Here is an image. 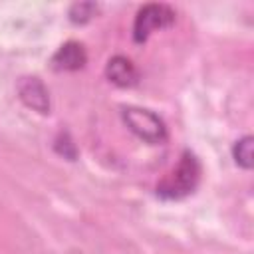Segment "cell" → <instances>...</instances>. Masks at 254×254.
<instances>
[{
	"label": "cell",
	"instance_id": "277c9868",
	"mask_svg": "<svg viewBox=\"0 0 254 254\" xmlns=\"http://www.w3.org/2000/svg\"><path fill=\"white\" fill-rule=\"evenodd\" d=\"M18 99L32 111L40 115H50L52 113V99H50V89L38 75H24L16 83Z\"/></svg>",
	"mask_w": 254,
	"mask_h": 254
},
{
	"label": "cell",
	"instance_id": "8992f818",
	"mask_svg": "<svg viewBox=\"0 0 254 254\" xmlns=\"http://www.w3.org/2000/svg\"><path fill=\"white\" fill-rule=\"evenodd\" d=\"M87 64V50L77 40L64 42L50 58V67L54 71H79Z\"/></svg>",
	"mask_w": 254,
	"mask_h": 254
},
{
	"label": "cell",
	"instance_id": "52a82bcc",
	"mask_svg": "<svg viewBox=\"0 0 254 254\" xmlns=\"http://www.w3.org/2000/svg\"><path fill=\"white\" fill-rule=\"evenodd\" d=\"M97 14H99V4L97 2H73L67 8V20L73 26H85Z\"/></svg>",
	"mask_w": 254,
	"mask_h": 254
},
{
	"label": "cell",
	"instance_id": "ba28073f",
	"mask_svg": "<svg viewBox=\"0 0 254 254\" xmlns=\"http://www.w3.org/2000/svg\"><path fill=\"white\" fill-rule=\"evenodd\" d=\"M252 143H254L252 135H242L240 139H236L232 143V149H230L234 163L240 169H244V171H250L252 165H254V159H252Z\"/></svg>",
	"mask_w": 254,
	"mask_h": 254
},
{
	"label": "cell",
	"instance_id": "6da1fadb",
	"mask_svg": "<svg viewBox=\"0 0 254 254\" xmlns=\"http://www.w3.org/2000/svg\"><path fill=\"white\" fill-rule=\"evenodd\" d=\"M200 177H202V167L198 157L190 149H185L173 171L167 173L157 183L155 194L161 200H183L198 189Z\"/></svg>",
	"mask_w": 254,
	"mask_h": 254
},
{
	"label": "cell",
	"instance_id": "9c48e42d",
	"mask_svg": "<svg viewBox=\"0 0 254 254\" xmlns=\"http://www.w3.org/2000/svg\"><path fill=\"white\" fill-rule=\"evenodd\" d=\"M52 145H54V151L60 157H64L67 161H75L77 159V145L73 143V139H71V135H69L67 129H60L58 135L54 137V143Z\"/></svg>",
	"mask_w": 254,
	"mask_h": 254
},
{
	"label": "cell",
	"instance_id": "5b68a950",
	"mask_svg": "<svg viewBox=\"0 0 254 254\" xmlns=\"http://www.w3.org/2000/svg\"><path fill=\"white\" fill-rule=\"evenodd\" d=\"M103 73H105V79H107L109 83H113L115 87H119V89L137 87L139 81H141V71H139V67L133 64L131 58L121 56V54L111 56V58L107 60Z\"/></svg>",
	"mask_w": 254,
	"mask_h": 254
},
{
	"label": "cell",
	"instance_id": "3957f363",
	"mask_svg": "<svg viewBox=\"0 0 254 254\" xmlns=\"http://www.w3.org/2000/svg\"><path fill=\"white\" fill-rule=\"evenodd\" d=\"M175 22H177V12L169 4H163V2L143 4L133 18L131 38L135 44L143 46L155 32L171 28Z\"/></svg>",
	"mask_w": 254,
	"mask_h": 254
},
{
	"label": "cell",
	"instance_id": "7a4b0ae2",
	"mask_svg": "<svg viewBox=\"0 0 254 254\" xmlns=\"http://www.w3.org/2000/svg\"><path fill=\"white\" fill-rule=\"evenodd\" d=\"M121 121L123 125L143 143L147 145H163L169 139L167 123L159 113L139 105H123L121 107Z\"/></svg>",
	"mask_w": 254,
	"mask_h": 254
}]
</instances>
